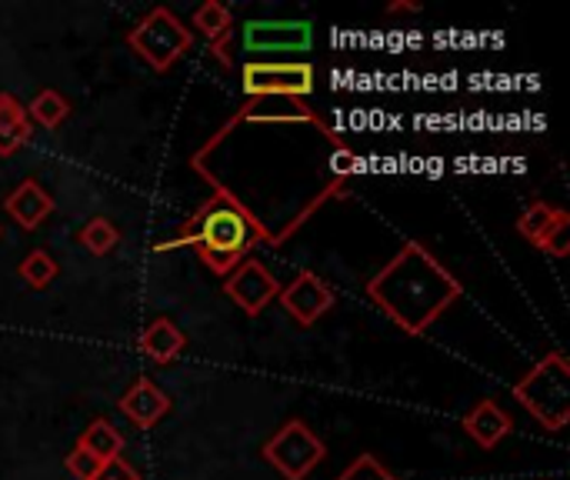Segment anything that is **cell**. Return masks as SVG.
I'll use <instances>...</instances> for the list:
<instances>
[{
  "mask_svg": "<svg viewBox=\"0 0 570 480\" xmlns=\"http://www.w3.org/2000/svg\"><path fill=\"white\" fill-rule=\"evenodd\" d=\"M120 411L137 424V428H154L157 421H164L170 414V398L150 381V378H137L124 398H120Z\"/></svg>",
  "mask_w": 570,
  "mask_h": 480,
  "instance_id": "8fae6325",
  "label": "cell"
},
{
  "mask_svg": "<svg viewBox=\"0 0 570 480\" xmlns=\"http://www.w3.org/2000/svg\"><path fill=\"white\" fill-rule=\"evenodd\" d=\"M30 134H33V124L27 117V107L13 94L0 90V157L17 154L30 140Z\"/></svg>",
  "mask_w": 570,
  "mask_h": 480,
  "instance_id": "2e32d148",
  "label": "cell"
},
{
  "mask_svg": "<svg viewBox=\"0 0 570 480\" xmlns=\"http://www.w3.org/2000/svg\"><path fill=\"white\" fill-rule=\"evenodd\" d=\"M237 120H254V124H314L321 127L327 137H334V130L301 100V97H250V104L240 110Z\"/></svg>",
  "mask_w": 570,
  "mask_h": 480,
  "instance_id": "30bf717a",
  "label": "cell"
},
{
  "mask_svg": "<svg viewBox=\"0 0 570 480\" xmlns=\"http://www.w3.org/2000/svg\"><path fill=\"white\" fill-rule=\"evenodd\" d=\"M73 448H80V451H87V454H94L97 461H117L120 454H124V434L107 421V418H94L83 431H80V438H77V444Z\"/></svg>",
  "mask_w": 570,
  "mask_h": 480,
  "instance_id": "e0dca14e",
  "label": "cell"
},
{
  "mask_svg": "<svg viewBox=\"0 0 570 480\" xmlns=\"http://www.w3.org/2000/svg\"><path fill=\"white\" fill-rule=\"evenodd\" d=\"M190 20H194V27L210 40V47H214L217 60L224 63V70H230L227 40H230V33H234V13H230L224 3H217V0H207V3H200V7L194 10Z\"/></svg>",
  "mask_w": 570,
  "mask_h": 480,
  "instance_id": "9a60e30c",
  "label": "cell"
},
{
  "mask_svg": "<svg viewBox=\"0 0 570 480\" xmlns=\"http://www.w3.org/2000/svg\"><path fill=\"white\" fill-rule=\"evenodd\" d=\"M277 301L301 327H314L334 307V291L314 271H301L291 284L281 287Z\"/></svg>",
  "mask_w": 570,
  "mask_h": 480,
  "instance_id": "9c48e42d",
  "label": "cell"
},
{
  "mask_svg": "<svg viewBox=\"0 0 570 480\" xmlns=\"http://www.w3.org/2000/svg\"><path fill=\"white\" fill-rule=\"evenodd\" d=\"M267 234L261 231V224L247 214V207H240L227 190H217L214 200H207L200 207V214L167 244L160 247H180V244H194L197 257L214 271V274H230L247 251L264 241Z\"/></svg>",
  "mask_w": 570,
  "mask_h": 480,
  "instance_id": "7a4b0ae2",
  "label": "cell"
},
{
  "mask_svg": "<svg viewBox=\"0 0 570 480\" xmlns=\"http://www.w3.org/2000/svg\"><path fill=\"white\" fill-rule=\"evenodd\" d=\"M127 43L137 57H144L154 70L164 74L194 47V33H190V27H184V20L177 13H170L167 7H154L127 33Z\"/></svg>",
  "mask_w": 570,
  "mask_h": 480,
  "instance_id": "277c9868",
  "label": "cell"
},
{
  "mask_svg": "<svg viewBox=\"0 0 570 480\" xmlns=\"http://www.w3.org/2000/svg\"><path fill=\"white\" fill-rule=\"evenodd\" d=\"M63 464H67V471L77 480H97L100 468H104V461H97L94 454H87V451H80V448H73V451L67 454Z\"/></svg>",
  "mask_w": 570,
  "mask_h": 480,
  "instance_id": "603a6c76",
  "label": "cell"
},
{
  "mask_svg": "<svg viewBox=\"0 0 570 480\" xmlns=\"http://www.w3.org/2000/svg\"><path fill=\"white\" fill-rule=\"evenodd\" d=\"M261 454L284 480H304L327 458V448L304 421H287L284 428H277Z\"/></svg>",
  "mask_w": 570,
  "mask_h": 480,
  "instance_id": "5b68a950",
  "label": "cell"
},
{
  "mask_svg": "<svg viewBox=\"0 0 570 480\" xmlns=\"http://www.w3.org/2000/svg\"><path fill=\"white\" fill-rule=\"evenodd\" d=\"M27 117H30V124H40V127L53 130L70 117V100L63 94H57V90H40L27 104Z\"/></svg>",
  "mask_w": 570,
  "mask_h": 480,
  "instance_id": "d6986e66",
  "label": "cell"
},
{
  "mask_svg": "<svg viewBox=\"0 0 570 480\" xmlns=\"http://www.w3.org/2000/svg\"><path fill=\"white\" fill-rule=\"evenodd\" d=\"M97 480H140V474H137L124 458H117V461H107V464L100 468Z\"/></svg>",
  "mask_w": 570,
  "mask_h": 480,
  "instance_id": "d4e9b609",
  "label": "cell"
},
{
  "mask_svg": "<svg viewBox=\"0 0 570 480\" xmlns=\"http://www.w3.org/2000/svg\"><path fill=\"white\" fill-rule=\"evenodd\" d=\"M187 337L184 331L170 321V317H154L144 331H140V351L154 361V364H170L184 354Z\"/></svg>",
  "mask_w": 570,
  "mask_h": 480,
  "instance_id": "5bb4252c",
  "label": "cell"
},
{
  "mask_svg": "<svg viewBox=\"0 0 570 480\" xmlns=\"http://www.w3.org/2000/svg\"><path fill=\"white\" fill-rule=\"evenodd\" d=\"M514 398L541 421L548 431H564L570 421V364L561 351H551L541 364H534L518 384Z\"/></svg>",
  "mask_w": 570,
  "mask_h": 480,
  "instance_id": "3957f363",
  "label": "cell"
},
{
  "mask_svg": "<svg viewBox=\"0 0 570 480\" xmlns=\"http://www.w3.org/2000/svg\"><path fill=\"white\" fill-rule=\"evenodd\" d=\"M337 480H397L374 454H361L354 464H347V471Z\"/></svg>",
  "mask_w": 570,
  "mask_h": 480,
  "instance_id": "7402d4cb",
  "label": "cell"
},
{
  "mask_svg": "<svg viewBox=\"0 0 570 480\" xmlns=\"http://www.w3.org/2000/svg\"><path fill=\"white\" fill-rule=\"evenodd\" d=\"M240 87L250 97H307L314 94V67L304 60H247L240 70Z\"/></svg>",
  "mask_w": 570,
  "mask_h": 480,
  "instance_id": "8992f818",
  "label": "cell"
},
{
  "mask_svg": "<svg viewBox=\"0 0 570 480\" xmlns=\"http://www.w3.org/2000/svg\"><path fill=\"white\" fill-rule=\"evenodd\" d=\"M57 261L47 254V251H30L23 261H20V277L33 287V291H43V287H50L53 284V277H57Z\"/></svg>",
  "mask_w": 570,
  "mask_h": 480,
  "instance_id": "44dd1931",
  "label": "cell"
},
{
  "mask_svg": "<svg viewBox=\"0 0 570 480\" xmlns=\"http://www.w3.org/2000/svg\"><path fill=\"white\" fill-rule=\"evenodd\" d=\"M544 251L548 254H554V257H568L570 254V217L564 214L561 221H558V227L548 234V241H544Z\"/></svg>",
  "mask_w": 570,
  "mask_h": 480,
  "instance_id": "cb8c5ba5",
  "label": "cell"
},
{
  "mask_svg": "<svg viewBox=\"0 0 570 480\" xmlns=\"http://www.w3.org/2000/svg\"><path fill=\"white\" fill-rule=\"evenodd\" d=\"M367 297L404 334L421 337L461 297V284L421 241H407L367 281Z\"/></svg>",
  "mask_w": 570,
  "mask_h": 480,
  "instance_id": "6da1fadb",
  "label": "cell"
},
{
  "mask_svg": "<svg viewBox=\"0 0 570 480\" xmlns=\"http://www.w3.org/2000/svg\"><path fill=\"white\" fill-rule=\"evenodd\" d=\"M0 231H3V227H0Z\"/></svg>",
  "mask_w": 570,
  "mask_h": 480,
  "instance_id": "4316f807",
  "label": "cell"
},
{
  "mask_svg": "<svg viewBox=\"0 0 570 480\" xmlns=\"http://www.w3.org/2000/svg\"><path fill=\"white\" fill-rule=\"evenodd\" d=\"M561 217H564V210H561V207H551V204H544V200H534V204L521 214L518 231H521V237H524V241H531L534 247H544L548 234L558 227V221H561Z\"/></svg>",
  "mask_w": 570,
  "mask_h": 480,
  "instance_id": "ac0fdd59",
  "label": "cell"
},
{
  "mask_svg": "<svg viewBox=\"0 0 570 480\" xmlns=\"http://www.w3.org/2000/svg\"><path fill=\"white\" fill-rule=\"evenodd\" d=\"M7 214L23 227V231H37L50 214H53V197L37 184V180H20L7 197H3Z\"/></svg>",
  "mask_w": 570,
  "mask_h": 480,
  "instance_id": "7c38bea8",
  "label": "cell"
},
{
  "mask_svg": "<svg viewBox=\"0 0 570 480\" xmlns=\"http://www.w3.org/2000/svg\"><path fill=\"white\" fill-rule=\"evenodd\" d=\"M314 43V27L307 20H247L244 50L257 60L264 53H304Z\"/></svg>",
  "mask_w": 570,
  "mask_h": 480,
  "instance_id": "52a82bcc",
  "label": "cell"
},
{
  "mask_svg": "<svg viewBox=\"0 0 570 480\" xmlns=\"http://www.w3.org/2000/svg\"><path fill=\"white\" fill-rule=\"evenodd\" d=\"M397 10H421V3H391L387 13H397Z\"/></svg>",
  "mask_w": 570,
  "mask_h": 480,
  "instance_id": "484cf974",
  "label": "cell"
},
{
  "mask_svg": "<svg viewBox=\"0 0 570 480\" xmlns=\"http://www.w3.org/2000/svg\"><path fill=\"white\" fill-rule=\"evenodd\" d=\"M80 244H83V251H90L94 257H104V254H110V251L120 244V234H117V227H114L107 217H94V221H87V224L80 227Z\"/></svg>",
  "mask_w": 570,
  "mask_h": 480,
  "instance_id": "ffe728a7",
  "label": "cell"
},
{
  "mask_svg": "<svg viewBox=\"0 0 570 480\" xmlns=\"http://www.w3.org/2000/svg\"><path fill=\"white\" fill-rule=\"evenodd\" d=\"M281 287H284V284H281L261 261H254V257H244V261L234 267V274L224 281V294H230L234 304H237L244 314H250V317L264 314V307L281 294Z\"/></svg>",
  "mask_w": 570,
  "mask_h": 480,
  "instance_id": "ba28073f",
  "label": "cell"
},
{
  "mask_svg": "<svg viewBox=\"0 0 570 480\" xmlns=\"http://www.w3.org/2000/svg\"><path fill=\"white\" fill-rule=\"evenodd\" d=\"M464 431L484 448H498L511 431H514V421L504 408H498L494 401H478L468 414H464Z\"/></svg>",
  "mask_w": 570,
  "mask_h": 480,
  "instance_id": "4fadbf2b",
  "label": "cell"
}]
</instances>
